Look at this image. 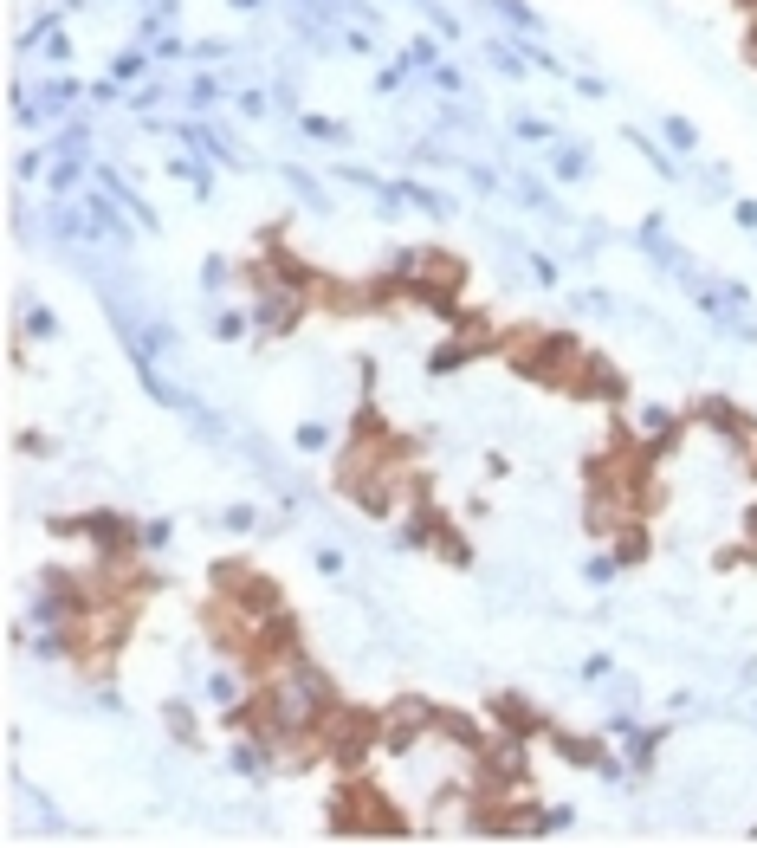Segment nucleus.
<instances>
[{
	"label": "nucleus",
	"instance_id": "20e7f679",
	"mask_svg": "<svg viewBox=\"0 0 757 848\" xmlns=\"http://www.w3.org/2000/svg\"><path fill=\"white\" fill-rule=\"evenodd\" d=\"M492 719H499V732H518V738H538V732L550 726V719L525 700V693H499V700H492Z\"/></svg>",
	"mask_w": 757,
	"mask_h": 848
},
{
	"label": "nucleus",
	"instance_id": "9b49d317",
	"mask_svg": "<svg viewBox=\"0 0 757 848\" xmlns=\"http://www.w3.org/2000/svg\"><path fill=\"white\" fill-rule=\"evenodd\" d=\"M324 441H330V434L318 428V421H305V428H298V447H324Z\"/></svg>",
	"mask_w": 757,
	"mask_h": 848
},
{
	"label": "nucleus",
	"instance_id": "423d86ee",
	"mask_svg": "<svg viewBox=\"0 0 757 848\" xmlns=\"http://www.w3.org/2000/svg\"><path fill=\"white\" fill-rule=\"evenodd\" d=\"M680 428H686V421L673 415L667 402H648V408H635V441H660V447H673V441H680Z\"/></svg>",
	"mask_w": 757,
	"mask_h": 848
},
{
	"label": "nucleus",
	"instance_id": "4468645a",
	"mask_svg": "<svg viewBox=\"0 0 757 848\" xmlns=\"http://www.w3.org/2000/svg\"><path fill=\"white\" fill-rule=\"evenodd\" d=\"M751 473H757V447H751Z\"/></svg>",
	"mask_w": 757,
	"mask_h": 848
},
{
	"label": "nucleus",
	"instance_id": "f257e3e1",
	"mask_svg": "<svg viewBox=\"0 0 757 848\" xmlns=\"http://www.w3.org/2000/svg\"><path fill=\"white\" fill-rule=\"evenodd\" d=\"M318 738H324V758L350 777V771L369 764V751H382V713H376V706H350V700H343L337 713L324 719Z\"/></svg>",
	"mask_w": 757,
	"mask_h": 848
},
{
	"label": "nucleus",
	"instance_id": "9d476101",
	"mask_svg": "<svg viewBox=\"0 0 757 848\" xmlns=\"http://www.w3.org/2000/svg\"><path fill=\"white\" fill-rule=\"evenodd\" d=\"M26 331H33V337H52V331H59V318H52V311H33V318H26Z\"/></svg>",
	"mask_w": 757,
	"mask_h": 848
},
{
	"label": "nucleus",
	"instance_id": "f03ea898",
	"mask_svg": "<svg viewBox=\"0 0 757 848\" xmlns=\"http://www.w3.org/2000/svg\"><path fill=\"white\" fill-rule=\"evenodd\" d=\"M505 357H512L518 376L544 382V389H570L576 363H583V350H576L570 331H525L518 344H505Z\"/></svg>",
	"mask_w": 757,
	"mask_h": 848
},
{
	"label": "nucleus",
	"instance_id": "2eb2a0df",
	"mask_svg": "<svg viewBox=\"0 0 757 848\" xmlns=\"http://www.w3.org/2000/svg\"><path fill=\"white\" fill-rule=\"evenodd\" d=\"M751 842H757V829H751Z\"/></svg>",
	"mask_w": 757,
	"mask_h": 848
},
{
	"label": "nucleus",
	"instance_id": "7ed1b4c3",
	"mask_svg": "<svg viewBox=\"0 0 757 848\" xmlns=\"http://www.w3.org/2000/svg\"><path fill=\"white\" fill-rule=\"evenodd\" d=\"M570 395H583V402H609V408H615V402L628 395V376H622V369H615L609 357H589V350H583V363H576V376H570Z\"/></svg>",
	"mask_w": 757,
	"mask_h": 848
},
{
	"label": "nucleus",
	"instance_id": "0eeeda50",
	"mask_svg": "<svg viewBox=\"0 0 757 848\" xmlns=\"http://www.w3.org/2000/svg\"><path fill=\"white\" fill-rule=\"evenodd\" d=\"M162 719H169V732L182 738V745H195V706H182V700H175V706H169V713H162Z\"/></svg>",
	"mask_w": 757,
	"mask_h": 848
},
{
	"label": "nucleus",
	"instance_id": "6e6552de",
	"mask_svg": "<svg viewBox=\"0 0 757 848\" xmlns=\"http://www.w3.org/2000/svg\"><path fill=\"white\" fill-rule=\"evenodd\" d=\"M246 324H253V318H246V311H220V318H214V331H220V337H227V344H233V337H246Z\"/></svg>",
	"mask_w": 757,
	"mask_h": 848
},
{
	"label": "nucleus",
	"instance_id": "f8f14e48",
	"mask_svg": "<svg viewBox=\"0 0 757 848\" xmlns=\"http://www.w3.org/2000/svg\"><path fill=\"white\" fill-rule=\"evenodd\" d=\"M732 214H738V227H751V234H757V201H738Z\"/></svg>",
	"mask_w": 757,
	"mask_h": 848
},
{
	"label": "nucleus",
	"instance_id": "39448f33",
	"mask_svg": "<svg viewBox=\"0 0 757 848\" xmlns=\"http://www.w3.org/2000/svg\"><path fill=\"white\" fill-rule=\"evenodd\" d=\"M550 751H557V758H570L576 771H609V751H602V738H576V732L550 726Z\"/></svg>",
	"mask_w": 757,
	"mask_h": 848
},
{
	"label": "nucleus",
	"instance_id": "1a4fd4ad",
	"mask_svg": "<svg viewBox=\"0 0 757 848\" xmlns=\"http://www.w3.org/2000/svg\"><path fill=\"white\" fill-rule=\"evenodd\" d=\"M667 136H673L680 149H693V143H699V136H693V123H686V117H667Z\"/></svg>",
	"mask_w": 757,
	"mask_h": 848
},
{
	"label": "nucleus",
	"instance_id": "ddd939ff",
	"mask_svg": "<svg viewBox=\"0 0 757 848\" xmlns=\"http://www.w3.org/2000/svg\"><path fill=\"white\" fill-rule=\"evenodd\" d=\"M745 59L757 65V13H751V26H745Z\"/></svg>",
	"mask_w": 757,
	"mask_h": 848
}]
</instances>
